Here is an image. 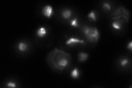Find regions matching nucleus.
I'll return each mask as SVG.
<instances>
[{"instance_id": "f257e3e1", "label": "nucleus", "mask_w": 132, "mask_h": 88, "mask_svg": "<svg viewBox=\"0 0 132 88\" xmlns=\"http://www.w3.org/2000/svg\"><path fill=\"white\" fill-rule=\"evenodd\" d=\"M81 30L86 39L90 43H97L100 39V32L96 28L84 26L81 27Z\"/></svg>"}, {"instance_id": "f03ea898", "label": "nucleus", "mask_w": 132, "mask_h": 88, "mask_svg": "<svg viewBox=\"0 0 132 88\" xmlns=\"http://www.w3.org/2000/svg\"><path fill=\"white\" fill-rule=\"evenodd\" d=\"M86 42L85 40L78 38V37H70L65 42V45L68 46L73 47L79 44H85Z\"/></svg>"}, {"instance_id": "7ed1b4c3", "label": "nucleus", "mask_w": 132, "mask_h": 88, "mask_svg": "<svg viewBox=\"0 0 132 88\" xmlns=\"http://www.w3.org/2000/svg\"><path fill=\"white\" fill-rule=\"evenodd\" d=\"M43 15L47 18H51L53 14V7L49 5H45L42 9Z\"/></svg>"}, {"instance_id": "20e7f679", "label": "nucleus", "mask_w": 132, "mask_h": 88, "mask_svg": "<svg viewBox=\"0 0 132 88\" xmlns=\"http://www.w3.org/2000/svg\"><path fill=\"white\" fill-rule=\"evenodd\" d=\"M16 48L20 52H26L29 49V45L26 41H20L16 45Z\"/></svg>"}, {"instance_id": "39448f33", "label": "nucleus", "mask_w": 132, "mask_h": 88, "mask_svg": "<svg viewBox=\"0 0 132 88\" xmlns=\"http://www.w3.org/2000/svg\"><path fill=\"white\" fill-rule=\"evenodd\" d=\"M36 34L37 36L40 39L44 38V37H46V35H47V30L46 28L43 26L40 27L36 30Z\"/></svg>"}, {"instance_id": "423d86ee", "label": "nucleus", "mask_w": 132, "mask_h": 88, "mask_svg": "<svg viewBox=\"0 0 132 88\" xmlns=\"http://www.w3.org/2000/svg\"><path fill=\"white\" fill-rule=\"evenodd\" d=\"M72 11L69 8H65L61 11V16L65 20H69L71 19L72 15Z\"/></svg>"}, {"instance_id": "0eeeda50", "label": "nucleus", "mask_w": 132, "mask_h": 88, "mask_svg": "<svg viewBox=\"0 0 132 88\" xmlns=\"http://www.w3.org/2000/svg\"><path fill=\"white\" fill-rule=\"evenodd\" d=\"M111 27L114 30H121L122 29V22L119 20H116L111 23Z\"/></svg>"}, {"instance_id": "6e6552de", "label": "nucleus", "mask_w": 132, "mask_h": 88, "mask_svg": "<svg viewBox=\"0 0 132 88\" xmlns=\"http://www.w3.org/2000/svg\"><path fill=\"white\" fill-rule=\"evenodd\" d=\"M89 58V54L84 52H80L78 54V60L79 62L82 63L85 62Z\"/></svg>"}, {"instance_id": "1a4fd4ad", "label": "nucleus", "mask_w": 132, "mask_h": 88, "mask_svg": "<svg viewBox=\"0 0 132 88\" xmlns=\"http://www.w3.org/2000/svg\"><path fill=\"white\" fill-rule=\"evenodd\" d=\"M130 62V61L128 58L122 57L119 60V65L121 67L125 68L129 65Z\"/></svg>"}, {"instance_id": "9d476101", "label": "nucleus", "mask_w": 132, "mask_h": 88, "mask_svg": "<svg viewBox=\"0 0 132 88\" xmlns=\"http://www.w3.org/2000/svg\"><path fill=\"white\" fill-rule=\"evenodd\" d=\"M71 77L74 79H79L80 76V71L78 67H75L71 72L70 73Z\"/></svg>"}, {"instance_id": "9b49d317", "label": "nucleus", "mask_w": 132, "mask_h": 88, "mask_svg": "<svg viewBox=\"0 0 132 88\" xmlns=\"http://www.w3.org/2000/svg\"><path fill=\"white\" fill-rule=\"evenodd\" d=\"M87 17L90 20H92L93 22H95L97 21V13L95 11L93 10L91 12H90L88 13Z\"/></svg>"}, {"instance_id": "f8f14e48", "label": "nucleus", "mask_w": 132, "mask_h": 88, "mask_svg": "<svg viewBox=\"0 0 132 88\" xmlns=\"http://www.w3.org/2000/svg\"><path fill=\"white\" fill-rule=\"evenodd\" d=\"M102 8L106 12L110 11L112 10V5L109 1H104L102 3Z\"/></svg>"}, {"instance_id": "ddd939ff", "label": "nucleus", "mask_w": 132, "mask_h": 88, "mask_svg": "<svg viewBox=\"0 0 132 88\" xmlns=\"http://www.w3.org/2000/svg\"><path fill=\"white\" fill-rule=\"evenodd\" d=\"M70 26L74 28H79L80 25L78 22V18L77 17H75L74 18L71 19L69 20Z\"/></svg>"}, {"instance_id": "4468645a", "label": "nucleus", "mask_w": 132, "mask_h": 88, "mask_svg": "<svg viewBox=\"0 0 132 88\" xmlns=\"http://www.w3.org/2000/svg\"><path fill=\"white\" fill-rule=\"evenodd\" d=\"M6 86L8 87H13V88H15L18 86L17 83H16L15 82L13 81H8L6 84Z\"/></svg>"}, {"instance_id": "2eb2a0df", "label": "nucleus", "mask_w": 132, "mask_h": 88, "mask_svg": "<svg viewBox=\"0 0 132 88\" xmlns=\"http://www.w3.org/2000/svg\"><path fill=\"white\" fill-rule=\"evenodd\" d=\"M127 49L129 50L130 51H132V42L131 41H130L128 43L127 45Z\"/></svg>"}]
</instances>
